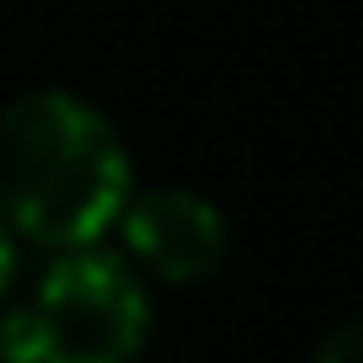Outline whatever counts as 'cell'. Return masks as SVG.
Listing matches in <instances>:
<instances>
[{
  "mask_svg": "<svg viewBox=\"0 0 363 363\" xmlns=\"http://www.w3.org/2000/svg\"><path fill=\"white\" fill-rule=\"evenodd\" d=\"M128 193L134 160L96 102L43 86L0 107V214L22 246H102Z\"/></svg>",
  "mask_w": 363,
  "mask_h": 363,
  "instance_id": "6da1fadb",
  "label": "cell"
},
{
  "mask_svg": "<svg viewBox=\"0 0 363 363\" xmlns=\"http://www.w3.org/2000/svg\"><path fill=\"white\" fill-rule=\"evenodd\" d=\"M150 284L123 251H48L27 299L0 320V363H139Z\"/></svg>",
  "mask_w": 363,
  "mask_h": 363,
  "instance_id": "7a4b0ae2",
  "label": "cell"
},
{
  "mask_svg": "<svg viewBox=\"0 0 363 363\" xmlns=\"http://www.w3.org/2000/svg\"><path fill=\"white\" fill-rule=\"evenodd\" d=\"M118 240L145 284L155 278L182 289L225 262L230 230L225 214L193 187H134L118 214Z\"/></svg>",
  "mask_w": 363,
  "mask_h": 363,
  "instance_id": "3957f363",
  "label": "cell"
},
{
  "mask_svg": "<svg viewBox=\"0 0 363 363\" xmlns=\"http://www.w3.org/2000/svg\"><path fill=\"white\" fill-rule=\"evenodd\" d=\"M315 363H363V315H352L347 326H337L320 342Z\"/></svg>",
  "mask_w": 363,
  "mask_h": 363,
  "instance_id": "277c9868",
  "label": "cell"
},
{
  "mask_svg": "<svg viewBox=\"0 0 363 363\" xmlns=\"http://www.w3.org/2000/svg\"><path fill=\"white\" fill-rule=\"evenodd\" d=\"M16 272H22V235L0 214V305H6V294L16 289Z\"/></svg>",
  "mask_w": 363,
  "mask_h": 363,
  "instance_id": "5b68a950",
  "label": "cell"
}]
</instances>
